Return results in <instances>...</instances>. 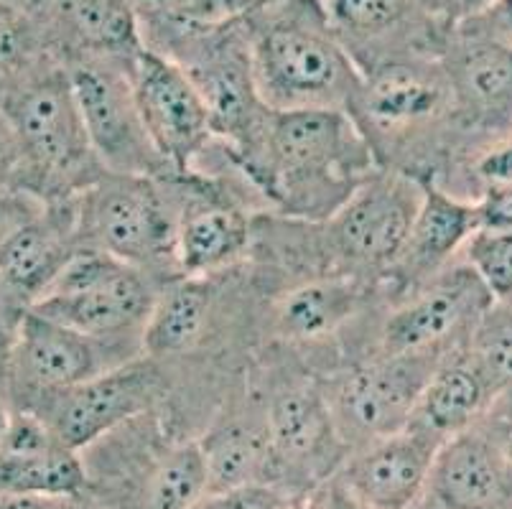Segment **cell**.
Wrapping results in <instances>:
<instances>
[{"instance_id": "obj_1", "label": "cell", "mask_w": 512, "mask_h": 509, "mask_svg": "<svg viewBox=\"0 0 512 509\" xmlns=\"http://www.w3.org/2000/svg\"><path fill=\"white\" fill-rule=\"evenodd\" d=\"M380 163L347 110L273 112L248 184L281 217L327 222Z\"/></svg>"}, {"instance_id": "obj_2", "label": "cell", "mask_w": 512, "mask_h": 509, "mask_svg": "<svg viewBox=\"0 0 512 509\" xmlns=\"http://www.w3.org/2000/svg\"><path fill=\"white\" fill-rule=\"evenodd\" d=\"M260 100L273 112L349 110L362 72L334 34L321 0H273L242 11Z\"/></svg>"}, {"instance_id": "obj_3", "label": "cell", "mask_w": 512, "mask_h": 509, "mask_svg": "<svg viewBox=\"0 0 512 509\" xmlns=\"http://www.w3.org/2000/svg\"><path fill=\"white\" fill-rule=\"evenodd\" d=\"M0 107L13 125L21 151V171L29 174L34 194L46 202H64L107 176L92 151L67 64L49 54L8 92Z\"/></svg>"}, {"instance_id": "obj_4", "label": "cell", "mask_w": 512, "mask_h": 509, "mask_svg": "<svg viewBox=\"0 0 512 509\" xmlns=\"http://www.w3.org/2000/svg\"><path fill=\"white\" fill-rule=\"evenodd\" d=\"M79 247H95L153 278H179V179L107 174L72 196Z\"/></svg>"}, {"instance_id": "obj_5", "label": "cell", "mask_w": 512, "mask_h": 509, "mask_svg": "<svg viewBox=\"0 0 512 509\" xmlns=\"http://www.w3.org/2000/svg\"><path fill=\"white\" fill-rule=\"evenodd\" d=\"M169 59L197 84L212 115L214 138L248 181L263 156L273 110L260 100L242 13L181 41Z\"/></svg>"}, {"instance_id": "obj_6", "label": "cell", "mask_w": 512, "mask_h": 509, "mask_svg": "<svg viewBox=\"0 0 512 509\" xmlns=\"http://www.w3.org/2000/svg\"><path fill=\"white\" fill-rule=\"evenodd\" d=\"M161 286L146 270L95 247H77L44 296L29 308L100 342L141 344Z\"/></svg>"}, {"instance_id": "obj_7", "label": "cell", "mask_w": 512, "mask_h": 509, "mask_svg": "<svg viewBox=\"0 0 512 509\" xmlns=\"http://www.w3.org/2000/svg\"><path fill=\"white\" fill-rule=\"evenodd\" d=\"M349 115L370 143L380 168H395L431 130L454 120V97L441 56H400L362 74Z\"/></svg>"}, {"instance_id": "obj_8", "label": "cell", "mask_w": 512, "mask_h": 509, "mask_svg": "<svg viewBox=\"0 0 512 509\" xmlns=\"http://www.w3.org/2000/svg\"><path fill=\"white\" fill-rule=\"evenodd\" d=\"M423 184L398 168H377L337 214L319 222L324 275L388 278L411 235Z\"/></svg>"}, {"instance_id": "obj_9", "label": "cell", "mask_w": 512, "mask_h": 509, "mask_svg": "<svg viewBox=\"0 0 512 509\" xmlns=\"http://www.w3.org/2000/svg\"><path fill=\"white\" fill-rule=\"evenodd\" d=\"M79 115L107 174L176 179L138 112L130 64L110 56H64Z\"/></svg>"}, {"instance_id": "obj_10", "label": "cell", "mask_w": 512, "mask_h": 509, "mask_svg": "<svg viewBox=\"0 0 512 509\" xmlns=\"http://www.w3.org/2000/svg\"><path fill=\"white\" fill-rule=\"evenodd\" d=\"M444 357L377 352L339 377L327 398L347 451L411 426L423 387Z\"/></svg>"}, {"instance_id": "obj_11", "label": "cell", "mask_w": 512, "mask_h": 509, "mask_svg": "<svg viewBox=\"0 0 512 509\" xmlns=\"http://www.w3.org/2000/svg\"><path fill=\"white\" fill-rule=\"evenodd\" d=\"M161 390L164 380L156 359L141 357L67 390L49 392L21 410L39 415L51 436L79 454L138 415L153 413Z\"/></svg>"}, {"instance_id": "obj_12", "label": "cell", "mask_w": 512, "mask_h": 509, "mask_svg": "<svg viewBox=\"0 0 512 509\" xmlns=\"http://www.w3.org/2000/svg\"><path fill=\"white\" fill-rule=\"evenodd\" d=\"M141 357V344L100 342L23 308L13 329L8 375L26 398L21 408H29L49 392L67 390Z\"/></svg>"}, {"instance_id": "obj_13", "label": "cell", "mask_w": 512, "mask_h": 509, "mask_svg": "<svg viewBox=\"0 0 512 509\" xmlns=\"http://www.w3.org/2000/svg\"><path fill=\"white\" fill-rule=\"evenodd\" d=\"M273 451V484L306 499L329 482L349 456L329 398L314 382L278 387L265 403Z\"/></svg>"}, {"instance_id": "obj_14", "label": "cell", "mask_w": 512, "mask_h": 509, "mask_svg": "<svg viewBox=\"0 0 512 509\" xmlns=\"http://www.w3.org/2000/svg\"><path fill=\"white\" fill-rule=\"evenodd\" d=\"M495 303L467 263H454L393 308L380 331L383 354H449L467 347Z\"/></svg>"}, {"instance_id": "obj_15", "label": "cell", "mask_w": 512, "mask_h": 509, "mask_svg": "<svg viewBox=\"0 0 512 509\" xmlns=\"http://www.w3.org/2000/svg\"><path fill=\"white\" fill-rule=\"evenodd\" d=\"M130 82L148 138L176 179L197 174V163L217 138L192 77L174 59L143 46L130 64Z\"/></svg>"}, {"instance_id": "obj_16", "label": "cell", "mask_w": 512, "mask_h": 509, "mask_svg": "<svg viewBox=\"0 0 512 509\" xmlns=\"http://www.w3.org/2000/svg\"><path fill=\"white\" fill-rule=\"evenodd\" d=\"M321 6L362 74L400 56H441L454 31L428 18L416 0H321Z\"/></svg>"}, {"instance_id": "obj_17", "label": "cell", "mask_w": 512, "mask_h": 509, "mask_svg": "<svg viewBox=\"0 0 512 509\" xmlns=\"http://www.w3.org/2000/svg\"><path fill=\"white\" fill-rule=\"evenodd\" d=\"M179 230H176V273L179 278H212L250 255L255 222L235 196L214 189L202 174L184 176Z\"/></svg>"}, {"instance_id": "obj_18", "label": "cell", "mask_w": 512, "mask_h": 509, "mask_svg": "<svg viewBox=\"0 0 512 509\" xmlns=\"http://www.w3.org/2000/svg\"><path fill=\"white\" fill-rule=\"evenodd\" d=\"M441 443L434 433L411 423L393 436L349 451L334 479L370 509H413L426 499Z\"/></svg>"}, {"instance_id": "obj_19", "label": "cell", "mask_w": 512, "mask_h": 509, "mask_svg": "<svg viewBox=\"0 0 512 509\" xmlns=\"http://www.w3.org/2000/svg\"><path fill=\"white\" fill-rule=\"evenodd\" d=\"M454 120L495 125L512 112V46L474 21L459 23L441 54Z\"/></svg>"}, {"instance_id": "obj_20", "label": "cell", "mask_w": 512, "mask_h": 509, "mask_svg": "<svg viewBox=\"0 0 512 509\" xmlns=\"http://www.w3.org/2000/svg\"><path fill=\"white\" fill-rule=\"evenodd\" d=\"M421 184V207L413 219L411 235L388 275L403 296H411L449 268L469 237L479 230L474 202L449 194L434 176H423Z\"/></svg>"}, {"instance_id": "obj_21", "label": "cell", "mask_w": 512, "mask_h": 509, "mask_svg": "<svg viewBox=\"0 0 512 509\" xmlns=\"http://www.w3.org/2000/svg\"><path fill=\"white\" fill-rule=\"evenodd\" d=\"M428 497L441 509H512V464L500 441L472 426L441 443Z\"/></svg>"}, {"instance_id": "obj_22", "label": "cell", "mask_w": 512, "mask_h": 509, "mask_svg": "<svg viewBox=\"0 0 512 509\" xmlns=\"http://www.w3.org/2000/svg\"><path fill=\"white\" fill-rule=\"evenodd\" d=\"M77 247L72 199L49 202L0 250V291L21 298L29 308L44 296Z\"/></svg>"}, {"instance_id": "obj_23", "label": "cell", "mask_w": 512, "mask_h": 509, "mask_svg": "<svg viewBox=\"0 0 512 509\" xmlns=\"http://www.w3.org/2000/svg\"><path fill=\"white\" fill-rule=\"evenodd\" d=\"M59 56H110L133 64L143 51L141 31L128 0H49L44 16Z\"/></svg>"}, {"instance_id": "obj_24", "label": "cell", "mask_w": 512, "mask_h": 509, "mask_svg": "<svg viewBox=\"0 0 512 509\" xmlns=\"http://www.w3.org/2000/svg\"><path fill=\"white\" fill-rule=\"evenodd\" d=\"M207 464V494L273 484V451L263 408L227 410L197 438Z\"/></svg>"}, {"instance_id": "obj_25", "label": "cell", "mask_w": 512, "mask_h": 509, "mask_svg": "<svg viewBox=\"0 0 512 509\" xmlns=\"http://www.w3.org/2000/svg\"><path fill=\"white\" fill-rule=\"evenodd\" d=\"M138 454L141 461L130 466L128 474L113 471L133 487V499L125 509H192L207 494V464L197 438L166 443L151 441L146 451L138 448Z\"/></svg>"}, {"instance_id": "obj_26", "label": "cell", "mask_w": 512, "mask_h": 509, "mask_svg": "<svg viewBox=\"0 0 512 509\" xmlns=\"http://www.w3.org/2000/svg\"><path fill=\"white\" fill-rule=\"evenodd\" d=\"M495 392L484 380L469 347L446 354L421 392L413 413V426L434 433L441 441L477 426L495 403Z\"/></svg>"}, {"instance_id": "obj_27", "label": "cell", "mask_w": 512, "mask_h": 509, "mask_svg": "<svg viewBox=\"0 0 512 509\" xmlns=\"http://www.w3.org/2000/svg\"><path fill=\"white\" fill-rule=\"evenodd\" d=\"M365 301V280L316 275L304 280L273 308V331L288 344H316L355 319Z\"/></svg>"}, {"instance_id": "obj_28", "label": "cell", "mask_w": 512, "mask_h": 509, "mask_svg": "<svg viewBox=\"0 0 512 509\" xmlns=\"http://www.w3.org/2000/svg\"><path fill=\"white\" fill-rule=\"evenodd\" d=\"M212 306L214 293L207 278L181 275L166 280L143 326V357L161 362L194 352L207 336Z\"/></svg>"}, {"instance_id": "obj_29", "label": "cell", "mask_w": 512, "mask_h": 509, "mask_svg": "<svg viewBox=\"0 0 512 509\" xmlns=\"http://www.w3.org/2000/svg\"><path fill=\"white\" fill-rule=\"evenodd\" d=\"M143 46L169 56L181 41L245 11L242 0H128Z\"/></svg>"}, {"instance_id": "obj_30", "label": "cell", "mask_w": 512, "mask_h": 509, "mask_svg": "<svg viewBox=\"0 0 512 509\" xmlns=\"http://www.w3.org/2000/svg\"><path fill=\"white\" fill-rule=\"evenodd\" d=\"M16 494L82 499L87 494L82 454L64 446H51L34 454L0 451V497Z\"/></svg>"}, {"instance_id": "obj_31", "label": "cell", "mask_w": 512, "mask_h": 509, "mask_svg": "<svg viewBox=\"0 0 512 509\" xmlns=\"http://www.w3.org/2000/svg\"><path fill=\"white\" fill-rule=\"evenodd\" d=\"M49 54L57 51L44 18L0 3V100Z\"/></svg>"}, {"instance_id": "obj_32", "label": "cell", "mask_w": 512, "mask_h": 509, "mask_svg": "<svg viewBox=\"0 0 512 509\" xmlns=\"http://www.w3.org/2000/svg\"><path fill=\"white\" fill-rule=\"evenodd\" d=\"M467 347L497 398L512 395V301L487 308Z\"/></svg>"}, {"instance_id": "obj_33", "label": "cell", "mask_w": 512, "mask_h": 509, "mask_svg": "<svg viewBox=\"0 0 512 509\" xmlns=\"http://www.w3.org/2000/svg\"><path fill=\"white\" fill-rule=\"evenodd\" d=\"M462 255L495 301H512V232L477 230Z\"/></svg>"}, {"instance_id": "obj_34", "label": "cell", "mask_w": 512, "mask_h": 509, "mask_svg": "<svg viewBox=\"0 0 512 509\" xmlns=\"http://www.w3.org/2000/svg\"><path fill=\"white\" fill-rule=\"evenodd\" d=\"M296 502L299 497L278 484H250L232 492L204 494L192 509H291Z\"/></svg>"}, {"instance_id": "obj_35", "label": "cell", "mask_w": 512, "mask_h": 509, "mask_svg": "<svg viewBox=\"0 0 512 509\" xmlns=\"http://www.w3.org/2000/svg\"><path fill=\"white\" fill-rule=\"evenodd\" d=\"M49 207L46 199L23 186H0V250L16 237L26 224L34 222Z\"/></svg>"}, {"instance_id": "obj_36", "label": "cell", "mask_w": 512, "mask_h": 509, "mask_svg": "<svg viewBox=\"0 0 512 509\" xmlns=\"http://www.w3.org/2000/svg\"><path fill=\"white\" fill-rule=\"evenodd\" d=\"M474 176L484 189L512 184V138L500 140L474 158Z\"/></svg>"}, {"instance_id": "obj_37", "label": "cell", "mask_w": 512, "mask_h": 509, "mask_svg": "<svg viewBox=\"0 0 512 509\" xmlns=\"http://www.w3.org/2000/svg\"><path fill=\"white\" fill-rule=\"evenodd\" d=\"M479 230L512 232V184L492 186L474 202Z\"/></svg>"}, {"instance_id": "obj_38", "label": "cell", "mask_w": 512, "mask_h": 509, "mask_svg": "<svg viewBox=\"0 0 512 509\" xmlns=\"http://www.w3.org/2000/svg\"><path fill=\"white\" fill-rule=\"evenodd\" d=\"M416 3L428 18H434L446 28H456L459 23L484 16L497 0H416Z\"/></svg>"}, {"instance_id": "obj_39", "label": "cell", "mask_w": 512, "mask_h": 509, "mask_svg": "<svg viewBox=\"0 0 512 509\" xmlns=\"http://www.w3.org/2000/svg\"><path fill=\"white\" fill-rule=\"evenodd\" d=\"M16 171H21V151H18V140L13 133V125L8 115L0 107V186H11V179Z\"/></svg>"}, {"instance_id": "obj_40", "label": "cell", "mask_w": 512, "mask_h": 509, "mask_svg": "<svg viewBox=\"0 0 512 509\" xmlns=\"http://www.w3.org/2000/svg\"><path fill=\"white\" fill-rule=\"evenodd\" d=\"M311 507L314 509H370L367 504H362L360 499H355L337 479H329V482L321 484L314 494H311Z\"/></svg>"}, {"instance_id": "obj_41", "label": "cell", "mask_w": 512, "mask_h": 509, "mask_svg": "<svg viewBox=\"0 0 512 509\" xmlns=\"http://www.w3.org/2000/svg\"><path fill=\"white\" fill-rule=\"evenodd\" d=\"M79 499L74 497H44V494H16L0 497V509H74Z\"/></svg>"}, {"instance_id": "obj_42", "label": "cell", "mask_w": 512, "mask_h": 509, "mask_svg": "<svg viewBox=\"0 0 512 509\" xmlns=\"http://www.w3.org/2000/svg\"><path fill=\"white\" fill-rule=\"evenodd\" d=\"M472 21L479 23L482 28H487V31H495V28L507 26V23H512V0H497L490 11L479 18H472Z\"/></svg>"}, {"instance_id": "obj_43", "label": "cell", "mask_w": 512, "mask_h": 509, "mask_svg": "<svg viewBox=\"0 0 512 509\" xmlns=\"http://www.w3.org/2000/svg\"><path fill=\"white\" fill-rule=\"evenodd\" d=\"M13 415H16V410L11 408V403H8L6 398H0V448H3V443H6L8 433H11Z\"/></svg>"}, {"instance_id": "obj_44", "label": "cell", "mask_w": 512, "mask_h": 509, "mask_svg": "<svg viewBox=\"0 0 512 509\" xmlns=\"http://www.w3.org/2000/svg\"><path fill=\"white\" fill-rule=\"evenodd\" d=\"M0 3H6V6H16V8H21V11H29L39 18H44L46 8H49V0H0Z\"/></svg>"}, {"instance_id": "obj_45", "label": "cell", "mask_w": 512, "mask_h": 509, "mask_svg": "<svg viewBox=\"0 0 512 509\" xmlns=\"http://www.w3.org/2000/svg\"><path fill=\"white\" fill-rule=\"evenodd\" d=\"M497 441H500V446H502V451H505L507 461H510V464H512V420H510V423H505V426H502V431H500V436H497Z\"/></svg>"}, {"instance_id": "obj_46", "label": "cell", "mask_w": 512, "mask_h": 509, "mask_svg": "<svg viewBox=\"0 0 512 509\" xmlns=\"http://www.w3.org/2000/svg\"><path fill=\"white\" fill-rule=\"evenodd\" d=\"M413 509H441V507L434 502V499H431V497H428V494H426V499H423V502H418Z\"/></svg>"}, {"instance_id": "obj_47", "label": "cell", "mask_w": 512, "mask_h": 509, "mask_svg": "<svg viewBox=\"0 0 512 509\" xmlns=\"http://www.w3.org/2000/svg\"><path fill=\"white\" fill-rule=\"evenodd\" d=\"M242 3H245V11H248V8L265 6V3H273V0H242Z\"/></svg>"}, {"instance_id": "obj_48", "label": "cell", "mask_w": 512, "mask_h": 509, "mask_svg": "<svg viewBox=\"0 0 512 509\" xmlns=\"http://www.w3.org/2000/svg\"><path fill=\"white\" fill-rule=\"evenodd\" d=\"M291 509H314V507H311V499H309V497H306V499H299V502L293 504V507H291Z\"/></svg>"}, {"instance_id": "obj_49", "label": "cell", "mask_w": 512, "mask_h": 509, "mask_svg": "<svg viewBox=\"0 0 512 509\" xmlns=\"http://www.w3.org/2000/svg\"><path fill=\"white\" fill-rule=\"evenodd\" d=\"M74 509H92V507H82V499H79V502H77V507H74Z\"/></svg>"}]
</instances>
